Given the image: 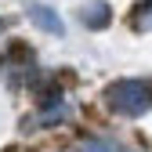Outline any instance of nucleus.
<instances>
[{
    "mask_svg": "<svg viewBox=\"0 0 152 152\" xmlns=\"http://www.w3.org/2000/svg\"><path fill=\"white\" fill-rule=\"evenodd\" d=\"M102 102L109 112H116L123 120H138L152 109V80L141 76H123V80H112L102 91Z\"/></svg>",
    "mask_w": 152,
    "mask_h": 152,
    "instance_id": "f257e3e1",
    "label": "nucleus"
},
{
    "mask_svg": "<svg viewBox=\"0 0 152 152\" xmlns=\"http://www.w3.org/2000/svg\"><path fill=\"white\" fill-rule=\"evenodd\" d=\"M26 15H29V22L40 29V33H47V36H62L65 33L62 15L54 11V7H47V4H40V0H29V4H26Z\"/></svg>",
    "mask_w": 152,
    "mask_h": 152,
    "instance_id": "f03ea898",
    "label": "nucleus"
},
{
    "mask_svg": "<svg viewBox=\"0 0 152 152\" xmlns=\"http://www.w3.org/2000/svg\"><path fill=\"white\" fill-rule=\"evenodd\" d=\"M80 22L91 29V33H102L112 26V4L109 0H87L83 11H80Z\"/></svg>",
    "mask_w": 152,
    "mask_h": 152,
    "instance_id": "7ed1b4c3",
    "label": "nucleus"
},
{
    "mask_svg": "<svg viewBox=\"0 0 152 152\" xmlns=\"http://www.w3.org/2000/svg\"><path fill=\"white\" fill-rule=\"evenodd\" d=\"M40 112H36V127H58V123H69V116H72V109H69V102L62 98H51V102H40L36 105Z\"/></svg>",
    "mask_w": 152,
    "mask_h": 152,
    "instance_id": "20e7f679",
    "label": "nucleus"
},
{
    "mask_svg": "<svg viewBox=\"0 0 152 152\" xmlns=\"http://www.w3.org/2000/svg\"><path fill=\"white\" fill-rule=\"evenodd\" d=\"M80 152H127V148L120 141H112V138H83Z\"/></svg>",
    "mask_w": 152,
    "mask_h": 152,
    "instance_id": "39448f33",
    "label": "nucleus"
},
{
    "mask_svg": "<svg viewBox=\"0 0 152 152\" xmlns=\"http://www.w3.org/2000/svg\"><path fill=\"white\" fill-rule=\"evenodd\" d=\"M7 54H11V62H33V47H26L22 40H11Z\"/></svg>",
    "mask_w": 152,
    "mask_h": 152,
    "instance_id": "423d86ee",
    "label": "nucleus"
}]
</instances>
